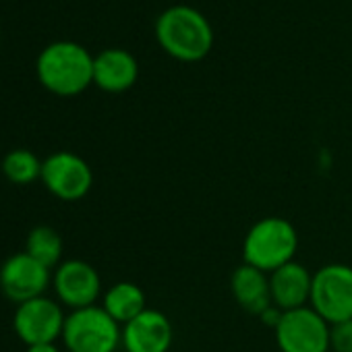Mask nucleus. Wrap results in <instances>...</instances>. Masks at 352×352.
I'll return each mask as SVG.
<instances>
[{
	"mask_svg": "<svg viewBox=\"0 0 352 352\" xmlns=\"http://www.w3.org/2000/svg\"><path fill=\"white\" fill-rule=\"evenodd\" d=\"M25 253L42 265H46L48 270L58 267L63 263V239L50 226H36L28 236Z\"/></svg>",
	"mask_w": 352,
	"mask_h": 352,
	"instance_id": "16",
	"label": "nucleus"
},
{
	"mask_svg": "<svg viewBox=\"0 0 352 352\" xmlns=\"http://www.w3.org/2000/svg\"><path fill=\"white\" fill-rule=\"evenodd\" d=\"M170 344L172 323L162 311L145 309L122 325V346L126 352H168Z\"/></svg>",
	"mask_w": 352,
	"mask_h": 352,
	"instance_id": "11",
	"label": "nucleus"
},
{
	"mask_svg": "<svg viewBox=\"0 0 352 352\" xmlns=\"http://www.w3.org/2000/svg\"><path fill=\"white\" fill-rule=\"evenodd\" d=\"M230 286H232V294L236 302L245 311L253 315H261L267 307H272L270 276L265 272L243 263L241 267L234 270Z\"/></svg>",
	"mask_w": 352,
	"mask_h": 352,
	"instance_id": "14",
	"label": "nucleus"
},
{
	"mask_svg": "<svg viewBox=\"0 0 352 352\" xmlns=\"http://www.w3.org/2000/svg\"><path fill=\"white\" fill-rule=\"evenodd\" d=\"M311 286L313 276L309 274V270L296 261H290L270 274L272 305L282 311L307 307V302L311 300Z\"/></svg>",
	"mask_w": 352,
	"mask_h": 352,
	"instance_id": "12",
	"label": "nucleus"
},
{
	"mask_svg": "<svg viewBox=\"0 0 352 352\" xmlns=\"http://www.w3.org/2000/svg\"><path fill=\"white\" fill-rule=\"evenodd\" d=\"M331 325L313 309L284 311L276 325V342L282 352H327Z\"/></svg>",
	"mask_w": 352,
	"mask_h": 352,
	"instance_id": "6",
	"label": "nucleus"
},
{
	"mask_svg": "<svg viewBox=\"0 0 352 352\" xmlns=\"http://www.w3.org/2000/svg\"><path fill=\"white\" fill-rule=\"evenodd\" d=\"M3 174L13 185H30L42 176V160L30 149H13L3 160Z\"/></svg>",
	"mask_w": 352,
	"mask_h": 352,
	"instance_id": "17",
	"label": "nucleus"
},
{
	"mask_svg": "<svg viewBox=\"0 0 352 352\" xmlns=\"http://www.w3.org/2000/svg\"><path fill=\"white\" fill-rule=\"evenodd\" d=\"M36 75L50 94L73 98L94 83V56L77 42H52L40 52Z\"/></svg>",
	"mask_w": 352,
	"mask_h": 352,
	"instance_id": "1",
	"label": "nucleus"
},
{
	"mask_svg": "<svg viewBox=\"0 0 352 352\" xmlns=\"http://www.w3.org/2000/svg\"><path fill=\"white\" fill-rule=\"evenodd\" d=\"M52 288L60 305L85 309L96 305L102 294V280L94 265L81 259L63 261L52 274Z\"/></svg>",
	"mask_w": 352,
	"mask_h": 352,
	"instance_id": "10",
	"label": "nucleus"
},
{
	"mask_svg": "<svg viewBox=\"0 0 352 352\" xmlns=\"http://www.w3.org/2000/svg\"><path fill=\"white\" fill-rule=\"evenodd\" d=\"M63 342L67 352H116L122 344V327L104 307L91 305L67 315Z\"/></svg>",
	"mask_w": 352,
	"mask_h": 352,
	"instance_id": "4",
	"label": "nucleus"
},
{
	"mask_svg": "<svg viewBox=\"0 0 352 352\" xmlns=\"http://www.w3.org/2000/svg\"><path fill=\"white\" fill-rule=\"evenodd\" d=\"M311 307L329 323L352 319V267L329 263L313 274Z\"/></svg>",
	"mask_w": 352,
	"mask_h": 352,
	"instance_id": "5",
	"label": "nucleus"
},
{
	"mask_svg": "<svg viewBox=\"0 0 352 352\" xmlns=\"http://www.w3.org/2000/svg\"><path fill=\"white\" fill-rule=\"evenodd\" d=\"M102 307L116 323L124 325L145 311V292L133 282H118L106 290Z\"/></svg>",
	"mask_w": 352,
	"mask_h": 352,
	"instance_id": "15",
	"label": "nucleus"
},
{
	"mask_svg": "<svg viewBox=\"0 0 352 352\" xmlns=\"http://www.w3.org/2000/svg\"><path fill=\"white\" fill-rule=\"evenodd\" d=\"M139 65L135 56L120 48H108L94 58V83L108 94H122L135 85Z\"/></svg>",
	"mask_w": 352,
	"mask_h": 352,
	"instance_id": "13",
	"label": "nucleus"
},
{
	"mask_svg": "<svg viewBox=\"0 0 352 352\" xmlns=\"http://www.w3.org/2000/svg\"><path fill=\"white\" fill-rule=\"evenodd\" d=\"M50 284V270L25 251L11 255L0 267V290L15 305L28 302L38 296H46Z\"/></svg>",
	"mask_w": 352,
	"mask_h": 352,
	"instance_id": "9",
	"label": "nucleus"
},
{
	"mask_svg": "<svg viewBox=\"0 0 352 352\" xmlns=\"http://www.w3.org/2000/svg\"><path fill=\"white\" fill-rule=\"evenodd\" d=\"M298 234L284 218H263L251 226L243 243V259L265 274L280 270L294 259Z\"/></svg>",
	"mask_w": 352,
	"mask_h": 352,
	"instance_id": "3",
	"label": "nucleus"
},
{
	"mask_svg": "<svg viewBox=\"0 0 352 352\" xmlns=\"http://www.w3.org/2000/svg\"><path fill=\"white\" fill-rule=\"evenodd\" d=\"M40 181L60 201H79L91 191L94 172L77 153L56 151L42 162Z\"/></svg>",
	"mask_w": 352,
	"mask_h": 352,
	"instance_id": "7",
	"label": "nucleus"
},
{
	"mask_svg": "<svg viewBox=\"0 0 352 352\" xmlns=\"http://www.w3.org/2000/svg\"><path fill=\"white\" fill-rule=\"evenodd\" d=\"M155 38L166 54L181 63L204 60L214 46L210 21L187 5L170 7L157 17Z\"/></svg>",
	"mask_w": 352,
	"mask_h": 352,
	"instance_id": "2",
	"label": "nucleus"
},
{
	"mask_svg": "<svg viewBox=\"0 0 352 352\" xmlns=\"http://www.w3.org/2000/svg\"><path fill=\"white\" fill-rule=\"evenodd\" d=\"M329 348H333V352H352V319L331 325Z\"/></svg>",
	"mask_w": 352,
	"mask_h": 352,
	"instance_id": "18",
	"label": "nucleus"
},
{
	"mask_svg": "<svg viewBox=\"0 0 352 352\" xmlns=\"http://www.w3.org/2000/svg\"><path fill=\"white\" fill-rule=\"evenodd\" d=\"M65 319L67 315L58 300H52L48 296H38L17 305L13 327L25 346L54 344L58 338H63Z\"/></svg>",
	"mask_w": 352,
	"mask_h": 352,
	"instance_id": "8",
	"label": "nucleus"
},
{
	"mask_svg": "<svg viewBox=\"0 0 352 352\" xmlns=\"http://www.w3.org/2000/svg\"><path fill=\"white\" fill-rule=\"evenodd\" d=\"M25 352H60L56 344H34V346H28Z\"/></svg>",
	"mask_w": 352,
	"mask_h": 352,
	"instance_id": "19",
	"label": "nucleus"
}]
</instances>
